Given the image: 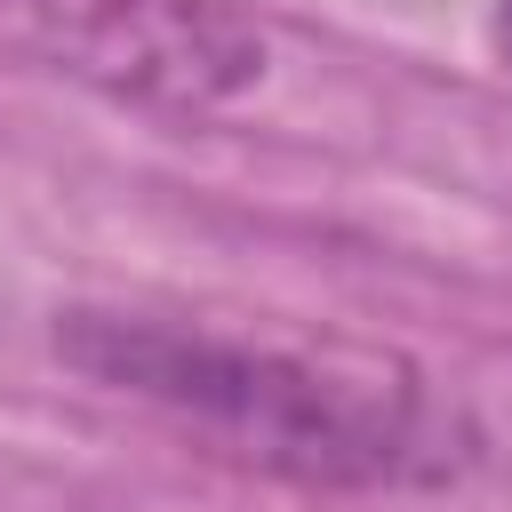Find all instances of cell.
I'll list each match as a JSON object with an SVG mask.
<instances>
[{"label": "cell", "mask_w": 512, "mask_h": 512, "mask_svg": "<svg viewBox=\"0 0 512 512\" xmlns=\"http://www.w3.org/2000/svg\"><path fill=\"white\" fill-rule=\"evenodd\" d=\"M0 56L144 112H216L264 80L272 40L232 0H0Z\"/></svg>", "instance_id": "obj_2"}, {"label": "cell", "mask_w": 512, "mask_h": 512, "mask_svg": "<svg viewBox=\"0 0 512 512\" xmlns=\"http://www.w3.org/2000/svg\"><path fill=\"white\" fill-rule=\"evenodd\" d=\"M48 344L96 392L296 488H440L480 456L464 400L384 344L232 328L160 304H64Z\"/></svg>", "instance_id": "obj_1"}, {"label": "cell", "mask_w": 512, "mask_h": 512, "mask_svg": "<svg viewBox=\"0 0 512 512\" xmlns=\"http://www.w3.org/2000/svg\"><path fill=\"white\" fill-rule=\"evenodd\" d=\"M488 40H496V56H504V72H512V0H496V16H488Z\"/></svg>", "instance_id": "obj_3"}]
</instances>
